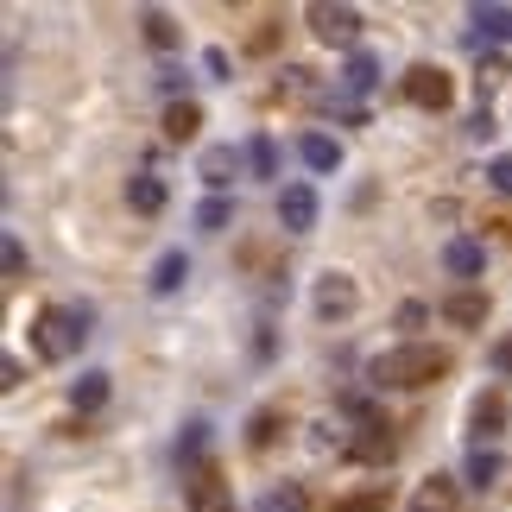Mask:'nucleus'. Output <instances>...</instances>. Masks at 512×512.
Returning a JSON list of instances; mask_svg holds the SVG:
<instances>
[{
    "instance_id": "nucleus-1",
    "label": "nucleus",
    "mask_w": 512,
    "mask_h": 512,
    "mask_svg": "<svg viewBox=\"0 0 512 512\" xmlns=\"http://www.w3.org/2000/svg\"><path fill=\"white\" fill-rule=\"evenodd\" d=\"M449 367H456V361H449V348H437V342H392V348H380L367 361V386L418 392V386H437Z\"/></svg>"
},
{
    "instance_id": "nucleus-2",
    "label": "nucleus",
    "mask_w": 512,
    "mask_h": 512,
    "mask_svg": "<svg viewBox=\"0 0 512 512\" xmlns=\"http://www.w3.org/2000/svg\"><path fill=\"white\" fill-rule=\"evenodd\" d=\"M83 336H89V310L83 304H38L32 310V354L51 367H64L83 354Z\"/></svg>"
},
{
    "instance_id": "nucleus-3",
    "label": "nucleus",
    "mask_w": 512,
    "mask_h": 512,
    "mask_svg": "<svg viewBox=\"0 0 512 512\" xmlns=\"http://www.w3.org/2000/svg\"><path fill=\"white\" fill-rule=\"evenodd\" d=\"M399 95H405L411 108H424V114H443L449 102H456V83H449L443 64H411L399 76Z\"/></svg>"
},
{
    "instance_id": "nucleus-4",
    "label": "nucleus",
    "mask_w": 512,
    "mask_h": 512,
    "mask_svg": "<svg viewBox=\"0 0 512 512\" xmlns=\"http://www.w3.org/2000/svg\"><path fill=\"white\" fill-rule=\"evenodd\" d=\"M304 19H310V32H317L323 45L361 51V7H329V0H310Z\"/></svg>"
},
{
    "instance_id": "nucleus-5",
    "label": "nucleus",
    "mask_w": 512,
    "mask_h": 512,
    "mask_svg": "<svg viewBox=\"0 0 512 512\" xmlns=\"http://www.w3.org/2000/svg\"><path fill=\"white\" fill-rule=\"evenodd\" d=\"M310 310H317L323 323H348L354 310H361V285H354L348 272H323V279L310 285Z\"/></svg>"
},
{
    "instance_id": "nucleus-6",
    "label": "nucleus",
    "mask_w": 512,
    "mask_h": 512,
    "mask_svg": "<svg viewBox=\"0 0 512 512\" xmlns=\"http://www.w3.org/2000/svg\"><path fill=\"white\" fill-rule=\"evenodd\" d=\"M184 512H234V481H228L215 462H203V468L184 481Z\"/></svg>"
},
{
    "instance_id": "nucleus-7",
    "label": "nucleus",
    "mask_w": 512,
    "mask_h": 512,
    "mask_svg": "<svg viewBox=\"0 0 512 512\" xmlns=\"http://www.w3.org/2000/svg\"><path fill=\"white\" fill-rule=\"evenodd\" d=\"M317 215H323V196H317L310 177H298V184L279 190V228L285 234H310V228H317Z\"/></svg>"
},
{
    "instance_id": "nucleus-8",
    "label": "nucleus",
    "mask_w": 512,
    "mask_h": 512,
    "mask_svg": "<svg viewBox=\"0 0 512 512\" xmlns=\"http://www.w3.org/2000/svg\"><path fill=\"white\" fill-rule=\"evenodd\" d=\"M443 272L462 279V285H475L487 272V247L475 241V234H449V241H443Z\"/></svg>"
},
{
    "instance_id": "nucleus-9",
    "label": "nucleus",
    "mask_w": 512,
    "mask_h": 512,
    "mask_svg": "<svg viewBox=\"0 0 512 512\" xmlns=\"http://www.w3.org/2000/svg\"><path fill=\"white\" fill-rule=\"evenodd\" d=\"M247 171V159H241V146H203V159H196V177L209 184V196H222L234 177Z\"/></svg>"
},
{
    "instance_id": "nucleus-10",
    "label": "nucleus",
    "mask_w": 512,
    "mask_h": 512,
    "mask_svg": "<svg viewBox=\"0 0 512 512\" xmlns=\"http://www.w3.org/2000/svg\"><path fill=\"white\" fill-rule=\"evenodd\" d=\"M437 317L456 323V329H481L487 323V291L481 285H456L449 298H437Z\"/></svg>"
},
{
    "instance_id": "nucleus-11",
    "label": "nucleus",
    "mask_w": 512,
    "mask_h": 512,
    "mask_svg": "<svg viewBox=\"0 0 512 512\" xmlns=\"http://www.w3.org/2000/svg\"><path fill=\"white\" fill-rule=\"evenodd\" d=\"M411 512H462V481L456 475H424L418 494H411Z\"/></svg>"
},
{
    "instance_id": "nucleus-12",
    "label": "nucleus",
    "mask_w": 512,
    "mask_h": 512,
    "mask_svg": "<svg viewBox=\"0 0 512 512\" xmlns=\"http://www.w3.org/2000/svg\"><path fill=\"white\" fill-rule=\"evenodd\" d=\"M184 279H190V253L184 247H165L159 266H152V279H146V291H152V298H177Z\"/></svg>"
},
{
    "instance_id": "nucleus-13",
    "label": "nucleus",
    "mask_w": 512,
    "mask_h": 512,
    "mask_svg": "<svg viewBox=\"0 0 512 512\" xmlns=\"http://www.w3.org/2000/svg\"><path fill=\"white\" fill-rule=\"evenodd\" d=\"M165 203H171V190H165L159 171H133V177H127V209H133V215H159Z\"/></svg>"
},
{
    "instance_id": "nucleus-14",
    "label": "nucleus",
    "mask_w": 512,
    "mask_h": 512,
    "mask_svg": "<svg viewBox=\"0 0 512 512\" xmlns=\"http://www.w3.org/2000/svg\"><path fill=\"white\" fill-rule=\"evenodd\" d=\"M506 430V399L500 392H481L475 405H468V437H475V449L487 443V437H500Z\"/></svg>"
},
{
    "instance_id": "nucleus-15",
    "label": "nucleus",
    "mask_w": 512,
    "mask_h": 512,
    "mask_svg": "<svg viewBox=\"0 0 512 512\" xmlns=\"http://www.w3.org/2000/svg\"><path fill=\"white\" fill-rule=\"evenodd\" d=\"M373 89H380V57L361 45L342 57V95H373Z\"/></svg>"
},
{
    "instance_id": "nucleus-16",
    "label": "nucleus",
    "mask_w": 512,
    "mask_h": 512,
    "mask_svg": "<svg viewBox=\"0 0 512 512\" xmlns=\"http://www.w3.org/2000/svg\"><path fill=\"white\" fill-rule=\"evenodd\" d=\"M392 449H399V437H392V424H380V418H373V424H361V437L348 443V456H354V462H392Z\"/></svg>"
},
{
    "instance_id": "nucleus-17",
    "label": "nucleus",
    "mask_w": 512,
    "mask_h": 512,
    "mask_svg": "<svg viewBox=\"0 0 512 512\" xmlns=\"http://www.w3.org/2000/svg\"><path fill=\"white\" fill-rule=\"evenodd\" d=\"M298 159H304V171L329 177V171H342V140H329V133H304V140H298Z\"/></svg>"
},
{
    "instance_id": "nucleus-18",
    "label": "nucleus",
    "mask_w": 512,
    "mask_h": 512,
    "mask_svg": "<svg viewBox=\"0 0 512 512\" xmlns=\"http://www.w3.org/2000/svg\"><path fill=\"white\" fill-rule=\"evenodd\" d=\"M108 392H114V380H108V373H83V380H70V405L76 411H83V418H89V411H102L108 405Z\"/></svg>"
},
{
    "instance_id": "nucleus-19",
    "label": "nucleus",
    "mask_w": 512,
    "mask_h": 512,
    "mask_svg": "<svg viewBox=\"0 0 512 512\" xmlns=\"http://www.w3.org/2000/svg\"><path fill=\"white\" fill-rule=\"evenodd\" d=\"M241 159H247V177H279V146H272V133H247Z\"/></svg>"
},
{
    "instance_id": "nucleus-20",
    "label": "nucleus",
    "mask_w": 512,
    "mask_h": 512,
    "mask_svg": "<svg viewBox=\"0 0 512 512\" xmlns=\"http://www.w3.org/2000/svg\"><path fill=\"white\" fill-rule=\"evenodd\" d=\"M500 481V456L494 449H468V468H462V487H475V494H487V487Z\"/></svg>"
},
{
    "instance_id": "nucleus-21",
    "label": "nucleus",
    "mask_w": 512,
    "mask_h": 512,
    "mask_svg": "<svg viewBox=\"0 0 512 512\" xmlns=\"http://www.w3.org/2000/svg\"><path fill=\"white\" fill-rule=\"evenodd\" d=\"M177 462H184L190 475L209 462V424H203V418H196V424H184V437H177Z\"/></svg>"
},
{
    "instance_id": "nucleus-22",
    "label": "nucleus",
    "mask_w": 512,
    "mask_h": 512,
    "mask_svg": "<svg viewBox=\"0 0 512 512\" xmlns=\"http://www.w3.org/2000/svg\"><path fill=\"white\" fill-rule=\"evenodd\" d=\"M196 127H203V108H196V102H171L165 108V140L184 146V140H196Z\"/></svg>"
},
{
    "instance_id": "nucleus-23",
    "label": "nucleus",
    "mask_w": 512,
    "mask_h": 512,
    "mask_svg": "<svg viewBox=\"0 0 512 512\" xmlns=\"http://www.w3.org/2000/svg\"><path fill=\"white\" fill-rule=\"evenodd\" d=\"M279 424H285V405H266V411H253V418H247V449H266L272 437H279Z\"/></svg>"
},
{
    "instance_id": "nucleus-24",
    "label": "nucleus",
    "mask_w": 512,
    "mask_h": 512,
    "mask_svg": "<svg viewBox=\"0 0 512 512\" xmlns=\"http://www.w3.org/2000/svg\"><path fill=\"white\" fill-rule=\"evenodd\" d=\"M190 222L203 228V234H222V228L234 222V203H228V196H203V203H196V215H190Z\"/></svg>"
},
{
    "instance_id": "nucleus-25",
    "label": "nucleus",
    "mask_w": 512,
    "mask_h": 512,
    "mask_svg": "<svg viewBox=\"0 0 512 512\" xmlns=\"http://www.w3.org/2000/svg\"><path fill=\"white\" fill-rule=\"evenodd\" d=\"M140 26H146V45H152V51H171V45H177V19H171V13L146 7V13H140Z\"/></svg>"
},
{
    "instance_id": "nucleus-26",
    "label": "nucleus",
    "mask_w": 512,
    "mask_h": 512,
    "mask_svg": "<svg viewBox=\"0 0 512 512\" xmlns=\"http://www.w3.org/2000/svg\"><path fill=\"white\" fill-rule=\"evenodd\" d=\"M468 19H475V26L494 38V45H506V38H512V7H475Z\"/></svg>"
},
{
    "instance_id": "nucleus-27",
    "label": "nucleus",
    "mask_w": 512,
    "mask_h": 512,
    "mask_svg": "<svg viewBox=\"0 0 512 512\" xmlns=\"http://www.w3.org/2000/svg\"><path fill=\"white\" fill-rule=\"evenodd\" d=\"M487 190L512 196V152H494V159H487Z\"/></svg>"
},
{
    "instance_id": "nucleus-28",
    "label": "nucleus",
    "mask_w": 512,
    "mask_h": 512,
    "mask_svg": "<svg viewBox=\"0 0 512 512\" xmlns=\"http://www.w3.org/2000/svg\"><path fill=\"white\" fill-rule=\"evenodd\" d=\"M336 512H386V487H367V494L336 500Z\"/></svg>"
},
{
    "instance_id": "nucleus-29",
    "label": "nucleus",
    "mask_w": 512,
    "mask_h": 512,
    "mask_svg": "<svg viewBox=\"0 0 512 512\" xmlns=\"http://www.w3.org/2000/svg\"><path fill=\"white\" fill-rule=\"evenodd\" d=\"M487 367H494L500 380H512V336H494V342H487Z\"/></svg>"
},
{
    "instance_id": "nucleus-30",
    "label": "nucleus",
    "mask_w": 512,
    "mask_h": 512,
    "mask_svg": "<svg viewBox=\"0 0 512 512\" xmlns=\"http://www.w3.org/2000/svg\"><path fill=\"white\" fill-rule=\"evenodd\" d=\"M260 512H304V487H279V494H266Z\"/></svg>"
},
{
    "instance_id": "nucleus-31",
    "label": "nucleus",
    "mask_w": 512,
    "mask_h": 512,
    "mask_svg": "<svg viewBox=\"0 0 512 512\" xmlns=\"http://www.w3.org/2000/svg\"><path fill=\"white\" fill-rule=\"evenodd\" d=\"M228 70H234V64H228V51H222V45H209V51H203V76H209V83H228Z\"/></svg>"
},
{
    "instance_id": "nucleus-32",
    "label": "nucleus",
    "mask_w": 512,
    "mask_h": 512,
    "mask_svg": "<svg viewBox=\"0 0 512 512\" xmlns=\"http://www.w3.org/2000/svg\"><path fill=\"white\" fill-rule=\"evenodd\" d=\"M392 323H399V329H424V323H430V304L411 298V304H399V317H392Z\"/></svg>"
},
{
    "instance_id": "nucleus-33",
    "label": "nucleus",
    "mask_w": 512,
    "mask_h": 512,
    "mask_svg": "<svg viewBox=\"0 0 512 512\" xmlns=\"http://www.w3.org/2000/svg\"><path fill=\"white\" fill-rule=\"evenodd\" d=\"M159 89L171 95V102H177V95H184V102H190V76H184V70H165V76H159Z\"/></svg>"
},
{
    "instance_id": "nucleus-34",
    "label": "nucleus",
    "mask_w": 512,
    "mask_h": 512,
    "mask_svg": "<svg viewBox=\"0 0 512 512\" xmlns=\"http://www.w3.org/2000/svg\"><path fill=\"white\" fill-rule=\"evenodd\" d=\"M7 279H26V247L7 234Z\"/></svg>"
},
{
    "instance_id": "nucleus-35",
    "label": "nucleus",
    "mask_w": 512,
    "mask_h": 512,
    "mask_svg": "<svg viewBox=\"0 0 512 512\" xmlns=\"http://www.w3.org/2000/svg\"><path fill=\"white\" fill-rule=\"evenodd\" d=\"M468 140H494V114H487V108L468 121Z\"/></svg>"
}]
</instances>
